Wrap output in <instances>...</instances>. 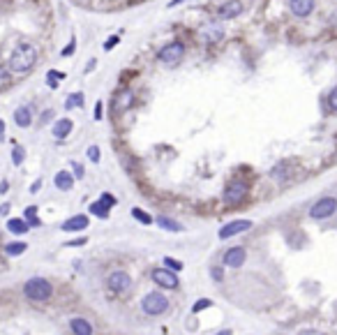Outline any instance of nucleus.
Returning <instances> with one entry per match:
<instances>
[{
    "mask_svg": "<svg viewBox=\"0 0 337 335\" xmlns=\"http://www.w3.org/2000/svg\"><path fill=\"white\" fill-rule=\"evenodd\" d=\"M10 213V203H3V206H0V215H7Z\"/></svg>",
    "mask_w": 337,
    "mask_h": 335,
    "instance_id": "obj_43",
    "label": "nucleus"
},
{
    "mask_svg": "<svg viewBox=\"0 0 337 335\" xmlns=\"http://www.w3.org/2000/svg\"><path fill=\"white\" fill-rule=\"evenodd\" d=\"M150 275H152V282L159 285L162 289H176V287L180 285L178 275H176L174 270H168V268H152Z\"/></svg>",
    "mask_w": 337,
    "mask_h": 335,
    "instance_id": "obj_7",
    "label": "nucleus"
},
{
    "mask_svg": "<svg viewBox=\"0 0 337 335\" xmlns=\"http://www.w3.org/2000/svg\"><path fill=\"white\" fill-rule=\"evenodd\" d=\"M88 215H74V217H70V220H65L63 222V227L60 229L63 231H83V229H88Z\"/></svg>",
    "mask_w": 337,
    "mask_h": 335,
    "instance_id": "obj_13",
    "label": "nucleus"
},
{
    "mask_svg": "<svg viewBox=\"0 0 337 335\" xmlns=\"http://www.w3.org/2000/svg\"><path fill=\"white\" fill-rule=\"evenodd\" d=\"M168 305H171V301L164 296L162 291H150V294H146V296L141 298V310L148 317H159V314H164L168 310Z\"/></svg>",
    "mask_w": 337,
    "mask_h": 335,
    "instance_id": "obj_3",
    "label": "nucleus"
},
{
    "mask_svg": "<svg viewBox=\"0 0 337 335\" xmlns=\"http://www.w3.org/2000/svg\"><path fill=\"white\" fill-rule=\"evenodd\" d=\"M74 49H76V39L72 37V39H70V44H67L65 49L60 51V53H63V55H65V58H67V55H72V53H74Z\"/></svg>",
    "mask_w": 337,
    "mask_h": 335,
    "instance_id": "obj_35",
    "label": "nucleus"
},
{
    "mask_svg": "<svg viewBox=\"0 0 337 335\" xmlns=\"http://www.w3.org/2000/svg\"><path fill=\"white\" fill-rule=\"evenodd\" d=\"M270 176L275 178V181H279L282 183L284 178H289V164H284V162H279L277 166H275V169L270 171Z\"/></svg>",
    "mask_w": 337,
    "mask_h": 335,
    "instance_id": "obj_26",
    "label": "nucleus"
},
{
    "mask_svg": "<svg viewBox=\"0 0 337 335\" xmlns=\"http://www.w3.org/2000/svg\"><path fill=\"white\" fill-rule=\"evenodd\" d=\"M99 199H102L104 203H109V206H116V197H114V194H109V192H104Z\"/></svg>",
    "mask_w": 337,
    "mask_h": 335,
    "instance_id": "obj_37",
    "label": "nucleus"
},
{
    "mask_svg": "<svg viewBox=\"0 0 337 335\" xmlns=\"http://www.w3.org/2000/svg\"><path fill=\"white\" fill-rule=\"evenodd\" d=\"M314 3L316 0H291L289 3V7H291V14L294 17H310L312 10H314Z\"/></svg>",
    "mask_w": 337,
    "mask_h": 335,
    "instance_id": "obj_12",
    "label": "nucleus"
},
{
    "mask_svg": "<svg viewBox=\"0 0 337 335\" xmlns=\"http://www.w3.org/2000/svg\"><path fill=\"white\" fill-rule=\"evenodd\" d=\"M23 157H26V150H23L21 146H17V143H14V148H12V162H14V166L23 164Z\"/></svg>",
    "mask_w": 337,
    "mask_h": 335,
    "instance_id": "obj_27",
    "label": "nucleus"
},
{
    "mask_svg": "<svg viewBox=\"0 0 337 335\" xmlns=\"http://www.w3.org/2000/svg\"><path fill=\"white\" fill-rule=\"evenodd\" d=\"M247 183L245 181H231L227 187V192H224V201L231 203V206H236V203H240L245 197H247Z\"/></svg>",
    "mask_w": 337,
    "mask_h": 335,
    "instance_id": "obj_8",
    "label": "nucleus"
},
{
    "mask_svg": "<svg viewBox=\"0 0 337 335\" xmlns=\"http://www.w3.org/2000/svg\"><path fill=\"white\" fill-rule=\"evenodd\" d=\"M240 14H243V3H240V0H229V3H224L217 12V17L222 19V21L236 19V17H240Z\"/></svg>",
    "mask_w": 337,
    "mask_h": 335,
    "instance_id": "obj_11",
    "label": "nucleus"
},
{
    "mask_svg": "<svg viewBox=\"0 0 337 335\" xmlns=\"http://www.w3.org/2000/svg\"><path fill=\"white\" fill-rule=\"evenodd\" d=\"M53 183H55V187H58V190H63V192H70L72 187H74V176H72L70 171H58V174H55V178H53Z\"/></svg>",
    "mask_w": 337,
    "mask_h": 335,
    "instance_id": "obj_15",
    "label": "nucleus"
},
{
    "mask_svg": "<svg viewBox=\"0 0 337 335\" xmlns=\"http://www.w3.org/2000/svg\"><path fill=\"white\" fill-rule=\"evenodd\" d=\"M99 155H102V153H99L97 146H90V148H88V159H90V162H95V164H97V162H99Z\"/></svg>",
    "mask_w": 337,
    "mask_h": 335,
    "instance_id": "obj_31",
    "label": "nucleus"
},
{
    "mask_svg": "<svg viewBox=\"0 0 337 335\" xmlns=\"http://www.w3.org/2000/svg\"><path fill=\"white\" fill-rule=\"evenodd\" d=\"M222 266H212V268H210V277H212V280H215V282H222Z\"/></svg>",
    "mask_w": 337,
    "mask_h": 335,
    "instance_id": "obj_34",
    "label": "nucleus"
},
{
    "mask_svg": "<svg viewBox=\"0 0 337 335\" xmlns=\"http://www.w3.org/2000/svg\"><path fill=\"white\" fill-rule=\"evenodd\" d=\"M328 106H330V111H337V86L328 95Z\"/></svg>",
    "mask_w": 337,
    "mask_h": 335,
    "instance_id": "obj_32",
    "label": "nucleus"
},
{
    "mask_svg": "<svg viewBox=\"0 0 337 335\" xmlns=\"http://www.w3.org/2000/svg\"><path fill=\"white\" fill-rule=\"evenodd\" d=\"M58 79H65V74L63 72H49L46 74V83H49L51 88H58Z\"/></svg>",
    "mask_w": 337,
    "mask_h": 335,
    "instance_id": "obj_30",
    "label": "nucleus"
},
{
    "mask_svg": "<svg viewBox=\"0 0 337 335\" xmlns=\"http://www.w3.org/2000/svg\"><path fill=\"white\" fill-rule=\"evenodd\" d=\"M28 250L26 243H7L5 245V252L10 254V257H19V254H23Z\"/></svg>",
    "mask_w": 337,
    "mask_h": 335,
    "instance_id": "obj_25",
    "label": "nucleus"
},
{
    "mask_svg": "<svg viewBox=\"0 0 337 335\" xmlns=\"http://www.w3.org/2000/svg\"><path fill=\"white\" fill-rule=\"evenodd\" d=\"M337 213V199L335 197H323L310 208V217L312 220H328Z\"/></svg>",
    "mask_w": 337,
    "mask_h": 335,
    "instance_id": "obj_6",
    "label": "nucleus"
},
{
    "mask_svg": "<svg viewBox=\"0 0 337 335\" xmlns=\"http://www.w3.org/2000/svg\"><path fill=\"white\" fill-rule=\"evenodd\" d=\"M83 102H86L83 93H72L70 97L65 99V109H79V106H83Z\"/></svg>",
    "mask_w": 337,
    "mask_h": 335,
    "instance_id": "obj_23",
    "label": "nucleus"
},
{
    "mask_svg": "<svg viewBox=\"0 0 337 335\" xmlns=\"http://www.w3.org/2000/svg\"><path fill=\"white\" fill-rule=\"evenodd\" d=\"M132 217H134L136 222H141V225H152V222H155V217H152V215H148L146 210L143 208H132Z\"/></svg>",
    "mask_w": 337,
    "mask_h": 335,
    "instance_id": "obj_22",
    "label": "nucleus"
},
{
    "mask_svg": "<svg viewBox=\"0 0 337 335\" xmlns=\"http://www.w3.org/2000/svg\"><path fill=\"white\" fill-rule=\"evenodd\" d=\"M37 63V49L28 42H21L10 55V72L14 74H28Z\"/></svg>",
    "mask_w": 337,
    "mask_h": 335,
    "instance_id": "obj_1",
    "label": "nucleus"
},
{
    "mask_svg": "<svg viewBox=\"0 0 337 335\" xmlns=\"http://www.w3.org/2000/svg\"><path fill=\"white\" fill-rule=\"evenodd\" d=\"M70 328L74 335H93V326H90V321L83 317H74L70 319Z\"/></svg>",
    "mask_w": 337,
    "mask_h": 335,
    "instance_id": "obj_14",
    "label": "nucleus"
},
{
    "mask_svg": "<svg viewBox=\"0 0 337 335\" xmlns=\"http://www.w3.org/2000/svg\"><path fill=\"white\" fill-rule=\"evenodd\" d=\"M203 37H206L210 44H215V42H222V39H224V28L219 26V23H210V26L203 28Z\"/></svg>",
    "mask_w": 337,
    "mask_h": 335,
    "instance_id": "obj_16",
    "label": "nucleus"
},
{
    "mask_svg": "<svg viewBox=\"0 0 337 335\" xmlns=\"http://www.w3.org/2000/svg\"><path fill=\"white\" fill-rule=\"evenodd\" d=\"M23 217H26L28 227H39V225H42V220L37 217V206H28L26 213H23Z\"/></svg>",
    "mask_w": 337,
    "mask_h": 335,
    "instance_id": "obj_21",
    "label": "nucleus"
},
{
    "mask_svg": "<svg viewBox=\"0 0 337 335\" xmlns=\"http://www.w3.org/2000/svg\"><path fill=\"white\" fill-rule=\"evenodd\" d=\"M102 114H104V104L97 102V104H95V121H102Z\"/></svg>",
    "mask_w": 337,
    "mask_h": 335,
    "instance_id": "obj_39",
    "label": "nucleus"
},
{
    "mask_svg": "<svg viewBox=\"0 0 337 335\" xmlns=\"http://www.w3.org/2000/svg\"><path fill=\"white\" fill-rule=\"evenodd\" d=\"M180 3H185V0H171V3H168V7H176V5H180Z\"/></svg>",
    "mask_w": 337,
    "mask_h": 335,
    "instance_id": "obj_46",
    "label": "nucleus"
},
{
    "mask_svg": "<svg viewBox=\"0 0 337 335\" xmlns=\"http://www.w3.org/2000/svg\"><path fill=\"white\" fill-rule=\"evenodd\" d=\"M298 335H328V333H321V330H314V328H307V330H303V333H298Z\"/></svg>",
    "mask_w": 337,
    "mask_h": 335,
    "instance_id": "obj_40",
    "label": "nucleus"
},
{
    "mask_svg": "<svg viewBox=\"0 0 337 335\" xmlns=\"http://www.w3.org/2000/svg\"><path fill=\"white\" fill-rule=\"evenodd\" d=\"M210 305H212V301H210V298H199V301L194 303V308H192V314H199L201 310L210 308Z\"/></svg>",
    "mask_w": 337,
    "mask_h": 335,
    "instance_id": "obj_29",
    "label": "nucleus"
},
{
    "mask_svg": "<svg viewBox=\"0 0 337 335\" xmlns=\"http://www.w3.org/2000/svg\"><path fill=\"white\" fill-rule=\"evenodd\" d=\"M118 42H120V35H111V37L104 42V51H111L116 44H118Z\"/></svg>",
    "mask_w": 337,
    "mask_h": 335,
    "instance_id": "obj_33",
    "label": "nucleus"
},
{
    "mask_svg": "<svg viewBox=\"0 0 337 335\" xmlns=\"http://www.w3.org/2000/svg\"><path fill=\"white\" fill-rule=\"evenodd\" d=\"M164 266H168V270H174V273H178V270L185 268V264H183V261H178V259H171V257H164Z\"/></svg>",
    "mask_w": 337,
    "mask_h": 335,
    "instance_id": "obj_28",
    "label": "nucleus"
},
{
    "mask_svg": "<svg viewBox=\"0 0 337 335\" xmlns=\"http://www.w3.org/2000/svg\"><path fill=\"white\" fill-rule=\"evenodd\" d=\"M155 222H157V227H159V229H164V231H174V234L183 231V225L176 222V220H171V217H166V215H157Z\"/></svg>",
    "mask_w": 337,
    "mask_h": 335,
    "instance_id": "obj_19",
    "label": "nucleus"
},
{
    "mask_svg": "<svg viewBox=\"0 0 337 335\" xmlns=\"http://www.w3.org/2000/svg\"><path fill=\"white\" fill-rule=\"evenodd\" d=\"M215 335H231V330H219V333H215Z\"/></svg>",
    "mask_w": 337,
    "mask_h": 335,
    "instance_id": "obj_47",
    "label": "nucleus"
},
{
    "mask_svg": "<svg viewBox=\"0 0 337 335\" xmlns=\"http://www.w3.org/2000/svg\"><path fill=\"white\" fill-rule=\"evenodd\" d=\"M39 187H42V181H35L33 185H30V192L35 194V192H37V190H39Z\"/></svg>",
    "mask_w": 337,
    "mask_h": 335,
    "instance_id": "obj_42",
    "label": "nucleus"
},
{
    "mask_svg": "<svg viewBox=\"0 0 337 335\" xmlns=\"http://www.w3.org/2000/svg\"><path fill=\"white\" fill-rule=\"evenodd\" d=\"M7 229H10L12 234H26L30 227H28L26 220H19V217H17V220H10V222H7Z\"/></svg>",
    "mask_w": 337,
    "mask_h": 335,
    "instance_id": "obj_24",
    "label": "nucleus"
},
{
    "mask_svg": "<svg viewBox=\"0 0 337 335\" xmlns=\"http://www.w3.org/2000/svg\"><path fill=\"white\" fill-rule=\"evenodd\" d=\"M3 137H5V123L0 121V139H3Z\"/></svg>",
    "mask_w": 337,
    "mask_h": 335,
    "instance_id": "obj_45",
    "label": "nucleus"
},
{
    "mask_svg": "<svg viewBox=\"0 0 337 335\" xmlns=\"http://www.w3.org/2000/svg\"><path fill=\"white\" fill-rule=\"evenodd\" d=\"M88 210H90L93 215H97V217H102V220H106V217H109L111 206H109V203H104L102 199H99V201H93V203H90V208H88Z\"/></svg>",
    "mask_w": 337,
    "mask_h": 335,
    "instance_id": "obj_20",
    "label": "nucleus"
},
{
    "mask_svg": "<svg viewBox=\"0 0 337 335\" xmlns=\"http://www.w3.org/2000/svg\"><path fill=\"white\" fill-rule=\"evenodd\" d=\"M245 259H247V252H245L243 245H236V247H229L227 252L222 257V264L229 266V268H240L245 264Z\"/></svg>",
    "mask_w": 337,
    "mask_h": 335,
    "instance_id": "obj_9",
    "label": "nucleus"
},
{
    "mask_svg": "<svg viewBox=\"0 0 337 335\" xmlns=\"http://www.w3.org/2000/svg\"><path fill=\"white\" fill-rule=\"evenodd\" d=\"M88 243V238H76V241H70L65 247H81V245H86Z\"/></svg>",
    "mask_w": 337,
    "mask_h": 335,
    "instance_id": "obj_38",
    "label": "nucleus"
},
{
    "mask_svg": "<svg viewBox=\"0 0 337 335\" xmlns=\"http://www.w3.org/2000/svg\"><path fill=\"white\" fill-rule=\"evenodd\" d=\"M51 118H53V111H44L42 114V123H49Z\"/></svg>",
    "mask_w": 337,
    "mask_h": 335,
    "instance_id": "obj_41",
    "label": "nucleus"
},
{
    "mask_svg": "<svg viewBox=\"0 0 337 335\" xmlns=\"http://www.w3.org/2000/svg\"><path fill=\"white\" fill-rule=\"evenodd\" d=\"M72 127H74V123H72L70 118H60V121H55V123H53V137H55V139H65V137H70Z\"/></svg>",
    "mask_w": 337,
    "mask_h": 335,
    "instance_id": "obj_17",
    "label": "nucleus"
},
{
    "mask_svg": "<svg viewBox=\"0 0 337 335\" xmlns=\"http://www.w3.org/2000/svg\"><path fill=\"white\" fill-rule=\"evenodd\" d=\"M132 285H134V280H132V275L127 273V270H114V273L106 277V287H109V291L116 294V296L130 294Z\"/></svg>",
    "mask_w": 337,
    "mask_h": 335,
    "instance_id": "obj_4",
    "label": "nucleus"
},
{
    "mask_svg": "<svg viewBox=\"0 0 337 335\" xmlns=\"http://www.w3.org/2000/svg\"><path fill=\"white\" fill-rule=\"evenodd\" d=\"M7 187H10V185H7V181L0 183V194H5V192H7Z\"/></svg>",
    "mask_w": 337,
    "mask_h": 335,
    "instance_id": "obj_44",
    "label": "nucleus"
},
{
    "mask_svg": "<svg viewBox=\"0 0 337 335\" xmlns=\"http://www.w3.org/2000/svg\"><path fill=\"white\" fill-rule=\"evenodd\" d=\"M183 55H185V44H183V42H171V44H166V46L159 49L157 61L164 63V65H168V67H174L183 61Z\"/></svg>",
    "mask_w": 337,
    "mask_h": 335,
    "instance_id": "obj_5",
    "label": "nucleus"
},
{
    "mask_svg": "<svg viewBox=\"0 0 337 335\" xmlns=\"http://www.w3.org/2000/svg\"><path fill=\"white\" fill-rule=\"evenodd\" d=\"M252 229V222L250 220H234V222H229V225H224L222 229H219L217 236L222 238V241H227V238H234L238 236V234H243V231Z\"/></svg>",
    "mask_w": 337,
    "mask_h": 335,
    "instance_id": "obj_10",
    "label": "nucleus"
},
{
    "mask_svg": "<svg viewBox=\"0 0 337 335\" xmlns=\"http://www.w3.org/2000/svg\"><path fill=\"white\" fill-rule=\"evenodd\" d=\"M23 294H26L28 301L44 303V301H49L51 298L53 287H51L49 280H44V277H30V280L23 285Z\"/></svg>",
    "mask_w": 337,
    "mask_h": 335,
    "instance_id": "obj_2",
    "label": "nucleus"
},
{
    "mask_svg": "<svg viewBox=\"0 0 337 335\" xmlns=\"http://www.w3.org/2000/svg\"><path fill=\"white\" fill-rule=\"evenodd\" d=\"M14 123H17L19 127H30V123H33V111H30V106H19V109L14 111Z\"/></svg>",
    "mask_w": 337,
    "mask_h": 335,
    "instance_id": "obj_18",
    "label": "nucleus"
},
{
    "mask_svg": "<svg viewBox=\"0 0 337 335\" xmlns=\"http://www.w3.org/2000/svg\"><path fill=\"white\" fill-rule=\"evenodd\" d=\"M72 169H74V178H83V174H86V171H83V166L79 164V162H72Z\"/></svg>",
    "mask_w": 337,
    "mask_h": 335,
    "instance_id": "obj_36",
    "label": "nucleus"
}]
</instances>
